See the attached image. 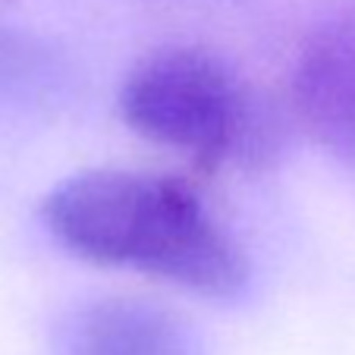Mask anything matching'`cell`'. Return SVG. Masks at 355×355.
Wrapping results in <instances>:
<instances>
[{"mask_svg":"<svg viewBox=\"0 0 355 355\" xmlns=\"http://www.w3.org/2000/svg\"><path fill=\"white\" fill-rule=\"evenodd\" d=\"M41 217L85 261L139 270L211 299H230L248 283L236 236L170 176L88 170L47 195Z\"/></svg>","mask_w":355,"mask_h":355,"instance_id":"obj_1","label":"cell"},{"mask_svg":"<svg viewBox=\"0 0 355 355\" xmlns=\"http://www.w3.org/2000/svg\"><path fill=\"white\" fill-rule=\"evenodd\" d=\"M120 114L132 132L198 170H264L283 145L274 104L201 47H164L135 63L120 88Z\"/></svg>","mask_w":355,"mask_h":355,"instance_id":"obj_2","label":"cell"},{"mask_svg":"<svg viewBox=\"0 0 355 355\" xmlns=\"http://www.w3.org/2000/svg\"><path fill=\"white\" fill-rule=\"evenodd\" d=\"M289 107L321 148L355 161V3L324 16L295 54Z\"/></svg>","mask_w":355,"mask_h":355,"instance_id":"obj_3","label":"cell"},{"mask_svg":"<svg viewBox=\"0 0 355 355\" xmlns=\"http://www.w3.org/2000/svg\"><path fill=\"white\" fill-rule=\"evenodd\" d=\"M69 355H189V334L161 305L101 299L79 315Z\"/></svg>","mask_w":355,"mask_h":355,"instance_id":"obj_4","label":"cell"},{"mask_svg":"<svg viewBox=\"0 0 355 355\" xmlns=\"http://www.w3.org/2000/svg\"><path fill=\"white\" fill-rule=\"evenodd\" d=\"M51 82L47 54L32 38L0 26V110L32 101Z\"/></svg>","mask_w":355,"mask_h":355,"instance_id":"obj_5","label":"cell"}]
</instances>
